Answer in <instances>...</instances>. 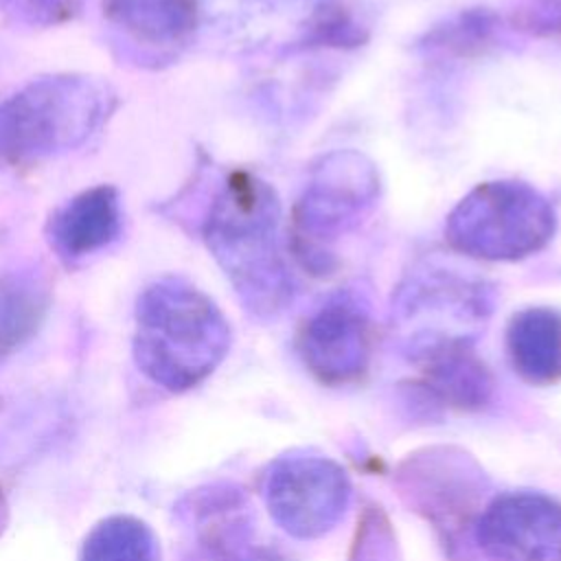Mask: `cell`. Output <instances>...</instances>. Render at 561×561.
I'll list each match as a JSON object with an SVG mask.
<instances>
[{
  "instance_id": "cell-1",
  "label": "cell",
  "mask_w": 561,
  "mask_h": 561,
  "mask_svg": "<svg viewBox=\"0 0 561 561\" xmlns=\"http://www.w3.org/2000/svg\"><path fill=\"white\" fill-rule=\"evenodd\" d=\"M278 226L276 191L243 169L226 175L202 224L206 248L243 309L259 320L276 318L294 296Z\"/></svg>"
},
{
  "instance_id": "cell-2",
  "label": "cell",
  "mask_w": 561,
  "mask_h": 561,
  "mask_svg": "<svg viewBox=\"0 0 561 561\" xmlns=\"http://www.w3.org/2000/svg\"><path fill=\"white\" fill-rule=\"evenodd\" d=\"M228 348V320L191 283L162 278L138 296L134 359L156 386L169 392L195 388L215 373Z\"/></svg>"
},
{
  "instance_id": "cell-3",
  "label": "cell",
  "mask_w": 561,
  "mask_h": 561,
  "mask_svg": "<svg viewBox=\"0 0 561 561\" xmlns=\"http://www.w3.org/2000/svg\"><path fill=\"white\" fill-rule=\"evenodd\" d=\"M114 90L88 75L42 77L0 101V164L83 145L112 114Z\"/></svg>"
},
{
  "instance_id": "cell-4",
  "label": "cell",
  "mask_w": 561,
  "mask_h": 561,
  "mask_svg": "<svg viewBox=\"0 0 561 561\" xmlns=\"http://www.w3.org/2000/svg\"><path fill=\"white\" fill-rule=\"evenodd\" d=\"M379 199L377 167L355 149L322 156L298 195L289 245L296 261L313 276H329L337 267V241L353 232Z\"/></svg>"
},
{
  "instance_id": "cell-5",
  "label": "cell",
  "mask_w": 561,
  "mask_h": 561,
  "mask_svg": "<svg viewBox=\"0 0 561 561\" xmlns=\"http://www.w3.org/2000/svg\"><path fill=\"white\" fill-rule=\"evenodd\" d=\"M557 230L550 199L519 180H493L471 188L447 215L451 250L480 261H522L543 250Z\"/></svg>"
},
{
  "instance_id": "cell-6",
  "label": "cell",
  "mask_w": 561,
  "mask_h": 561,
  "mask_svg": "<svg viewBox=\"0 0 561 561\" xmlns=\"http://www.w3.org/2000/svg\"><path fill=\"white\" fill-rule=\"evenodd\" d=\"M495 305V289L484 278L438 263L416 265L394 296V324L403 351L414 355L449 344L473 342Z\"/></svg>"
},
{
  "instance_id": "cell-7",
  "label": "cell",
  "mask_w": 561,
  "mask_h": 561,
  "mask_svg": "<svg viewBox=\"0 0 561 561\" xmlns=\"http://www.w3.org/2000/svg\"><path fill=\"white\" fill-rule=\"evenodd\" d=\"M265 504L272 519L298 539L329 533L351 500L346 471L320 454H287L278 458L265 480Z\"/></svg>"
},
{
  "instance_id": "cell-8",
  "label": "cell",
  "mask_w": 561,
  "mask_h": 561,
  "mask_svg": "<svg viewBox=\"0 0 561 561\" xmlns=\"http://www.w3.org/2000/svg\"><path fill=\"white\" fill-rule=\"evenodd\" d=\"M298 355L327 386L357 381L370 364L373 322L366 302L353 291L329 296L300 327Z\"/></svg>"
},
{
  "instance_id": "cell-9",
  "label": "cell",
  "mask_w": 561,
  "mask_h": 561,
  "mask_svg": "<svg viewBox=\"0 0 561 561\" xmlns=\"http://www.w3.org/2000/svg\"><path fill=\"white\" fill-rule=\"evenodd\" d=\"M476 541L493 561H561V502L535 491L504 493L482 511Z\"/></svg>"
},
{
  "instance_id": "cell-10",
  "label": "cell",
  "mask_w": 561,
  "mask_h": 561,
  "mask_svg": "<svg viewBox=\"0 0 561 561\" xmlns=\"http://www.w3.org/2000/svg\"><path fill=\"white\" fill-rule=\"evenodd\" d=\"M410 362L419 368L416 386L440 405L478 410L493 392L491 373L476 355L473 342L440 344L414 355Z\"/></svg>"
},
{
  "instance_id": "cell-11",
  "label": "cell",
  "mask_w": 561,
  "mask_h": 561,
  "mask_svg": "<svg viewBox=\"0 0 561 561\" xmlns=\"http://www.w3.org/2000/svg\"><path fill=\"white\" fill-rule=\"evenodd\" d=\"M121 226V197L114 186L103 184L57 208L48 224V239L61 259L77 261L116 241Z\"/></svg>"
},
{
  "instance_id": "cell-12",
  "label": "cell",
  "mask_w": 561,
  "mask_h": 561,
  "mask_svg": "<svg viewBox=\"0 0 561 561\" xmlns=\"http://www.w3.org/2000/svg\"><path fill=\"white\" fill-rule=\"evenodd\" d=\"M506 351L513 370L533 386L561 381V311L526 307L506 327Z\"/></svg>"
},
{
  "instance_id": "cell-13",
  "label": "cell",
  "mask_w": 561,
  "mask_h": 561,
  "mask_svg": "<svg viewBox=\"0 0 561 561\" xmlns=\"http://www.w3.org/2000/svg\"><path fill=\"white\" fill-rule=\"evenodd\" d=\"M107 20L125 37L149 48L188 42L199 20V0H105Z\"/></svg>"
},
{
  "instance_id": "cell-14",
  "label": "cell",
  "mask_w": 561,
  "mask_h": 561,
  "mask_svg": "<svg viewBox=\"0 0 561 561\" xmlns=\"http://www.w3.org/2000/svg\"><path fill=\"white\" fill-rule=\"evenodd\" d=\"M48 307V289L33 272L0 276V357L20 348L39 327Z\"/></svg>"
},
{
  "instance_id": "cell-15",
  "label": "cell",
  "mask_w": 561,
  "mask_h": 561,
  "mask_svg": "<svg viewBox=\"0 0 561 561\" xmlns=\"http://www.w3.org/2000/svg\"><path fill=\"white\" fill-rule=\"evenodd\" d=\"M79 561H160V546L142 519L112 515L85 535Z\"/></svg>"
},
{
  "instance_id": "cell-16",
  "label": "cell",
  "mask_w": 561,
  "mask_h": 561,
  "mask_svg": "<svg viewBox=\"0 0 561 561\" xmlns=\"http://www.w3.org/2000/svg\"><path fill=\"white\" fill-rule=\"evenodd\" d=\"M368 37L366 26L353 15V11L337 2H322L305 24V46H331V48H355Z\"/></svg>"
},
{
  "instance_id": "cell-17",
  "label": "cell",
  "mask_w": 561,
  "mask_h": 561,
  "mask_svg": "<svg viewBox=\"0 0 561 561\" xmlns=\"http://www.w3.org/2000/svg\"><path fill=\"white\" fill-rule=\"evenodd\" d=\"M508 22L533 37H561V0H515Z\"/></svg>"
},
{
  "instance_id": "cell-18",
  "label": "cell",
  "mask_w": 561,
  "mask_h": 561,
  "mask_svg": "<svg viewBox=\"0 0 561 561\" xmlns=\"http://www.w3.org/2000/svg\"><path fill=\"white\" fill-rule=\"evenodd\" d=\"M83 0H0V11L24 26H53L70 20Z\"/></svg>"
},
{
  "instance_id": "cell-19",
  "label": "cell",
  "mask_w": 561,
  "mask_h": 561,
  "mask_svg": "<svg viewBox=\"0 0 561 561\" xmlns=\"http://www.w3.org/2000/svg\"><path fill=\"white\" fill-rule=\"evenodd\" d=\"M248 541L239 543L237 548L224 552L215 561H285L278 552L265 548V546H245Z\"/></svg>"
},
{
  "instance_id": "cell-20",
  "label": "cell",
  "mask_w": 561,
  "mask_h": 561,
  "mask_svg": "<svg viewBox=\"0 0 561 561\" xmlns=\"http://www.w3.org/2000/svg\"><path fill=\"white\" fill-rule=\"evenodd\" d=\"M7 522H9V504H7V497H4V491L0 484V535L7 528Z\"/></svg>"
}]
</instances>
